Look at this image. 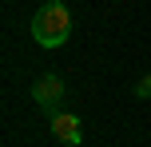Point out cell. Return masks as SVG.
Instances as JSON below:
<instances>
[{"label":"cell","mask_w":151,"mask_h":147,"mask_svg":"<svg viewBox=\"0 0 151 147\" xmlns=\"http://www.w3.org/2000/svg\"><path fill=\"white\" fill-rule=\"evenodd\" d=\"M68 32H72V12H68V4H60V0L44 4L36 16H32V40H36L40 48H60L64 40H68Z\"/></svg>","instance_id":"obj_1"},{"label":"cell","mask_w":151,"mask_h":147,"mask_svg":"<svg viewBox=\"0 0 151 147\" xmlns=\"http://www.w3.org/2000/svg\"><path fill=\"white\" fill-rule=\"evenodd\" d=\"M32 100H36L40 108L48 111V115H56V103L64 100V80L56 76V72H48V76H40L36 84H32Z\"/></svg>","instance_id":"obj_2"},{"label":"cell","mask_w":151,"mask_h":147,"mask_svg":"<svg viewBox=\"0 0 151 147\" xmlns=\"http://www.w3.org/2000/svg\"><path fill=\"white\" fill-rule=\"evenodd\" d=\"M48 127H52V135L60 143H68V147H76L83 139V123H80V115H72V111H56L52 119H48Z\"/></svg>","instance_id":"obj_3"},{"label":"cell","mask_w":151,"mask_h":147,"mask_svg":"<svg viewBox=\"0 0 151 147\" xmlns=\"http://www.w3.org/2000/svg\"><path fill=\"white\" fill-rule=\"evenodd\" d=\"M135 95H139V100H151V76H143L135 84Z\"/></svg>","instance_id":"obj_4"}]
</instances>
